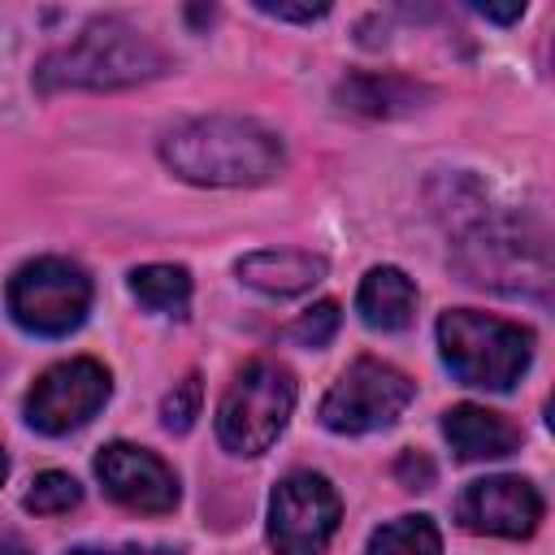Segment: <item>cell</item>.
<instances>
[{"label": "cell", "instance_id": "obj_1", "mask_svg": "<svg viewBox=\"0 0 555 555\" xmlns=\"http://www.w3.org/2000/svg\"><path fill=\"white\" fill-rule=\"evenodd\" d=\"M160 156L199 186H260L286 165L282 139L251 117H195L165 134Z\"/></svg>", "mask_w": 555, "mask_h": 555}, {"label": "cell", "instance_id": "obj_2", "mask_svg": "<svg viewBox=\"0 0 555 555\" xmlns=\"http://www.w3.org/2000/svg\"><path fill=\"white\" fill-rule=\"evenodd\" d=\"M169 56L143 30L121 17H95L78 30L74 43L48 52L35 69L39 91H117L147 78H160Z\"/></svg>", "mask_w": 555, "mask_h": 555}, {"label": "cell", "instance_id": "obj_3", "mask_svg": "<svg viewBox=\"0 0 555 555\" xmlns=\"http://www.w3.org/2000/svg\"><path fill=\"white\" fill-rule=\"evenodd\" d=\"M438 347L464 386L512 390L533 360V330L490 312L451 308L438 317Z\"/></svg>", "mask_w": 555, "mask_h": 555}, {"label": "cell", "instance_id": "obj_4", "mask_svg": "<svg viewBox=\"0 0 555 555\" xmlns=\"http://www.w3.org/2000/svg\"><path fill=\"white\" fill-rule=\"evenodd\" d=\"M295 412V377L278 360H251L217 403V438L234 455H264Z\"/></svg>", "mask_w": 555, "mask_h": 555}, {"label": "cell", "instance_id": "obj_5", "mask_svg": "<svg viewBox=\"0 0 555 555\" xmlns=\"http://www.w3.org/2000/svg\"><path fill=\"white\" fill-rule=\"evenodd\" d=\"M9 312L22 330L61 338L78 330L91 312V278L65 256L26 260L9 278Z\"/></svg>", "mask_w": 555, "mask_h": 555}, {"label": "cell", "instance_id": "obj_6", "mask_svg": "<svg viewBox=\"0 0 555 555\" xmlns=\"http://www.w3.org/2000/svg\"><path fill=\"white\" fill-rule=\"evenodd\" d=\"M416 386L386 360L360 356L343 369V377L321 399V425L334 434H373L403 416Z\"/></svg>", "mask_w": 555, "mask_h": 555}, {"label": "cell", "instance_id": "obj_7", "mask_svg": "<svg viewBox=\"0 0 555 555\" xmlns=\"http://www.w3.org/2000/svg\"><path fill=\"white\" fill-rule=\"evenodd\" d=\"M343 503L321 473H291L269 499V546L278 555H325Z\"/></svg>", "mask_w": 555, "mask_h": 555}, {"label": "cell", "instance_id": "obj_8", "mask_svg": "<svg viewBox=\"0 0 555 555\" xmlns=\"http://www.w3.org/2000/svg\"><path fill=\"white\" fill-rule=\"evenodd\" d=\"M113 382H108V369L91 356H78V360H61L52 364L26 395V421L30 429L39 434H69L78 425H87L104 399H108Z\"/></svg>", "mask_w": 555, "mask_h": 555}, {"label": "cell", "instance_id": "obj_9", "mask_svg": "<svg viewBox=\"0 0 555 555\" xmlns=\"http://www.w3.org/2000/svg\"><path fill=\"white\" fill-rule=\"evenodd\" d=\"M95 477L104 486V494L113 503H121L126 512H143V516H160L173 512L178 503V477L173 468L134 442H108L95 455Z\"/></svg>", "mask_w": 555, "mask_h": 555}, {"label": "cell", "instance_id": "obj_10", "mask_svg": "<svg viewBox=\"0 0 555 555\" xmlns=\"http://www.w3.org/2000/svg\"><path fill=\"white\" fill-rule=\"evenodd\" d=\"M455 516L468 533L529 538L542 520V494L525 477H507V473L503 477H481L460 494Z\"/></svg>", "mask_w": 555, "mask_h": 555}, {"label": "cell", "instance_id": "obj_11", "mask_svg": "<svg viewBox=\"0 0 555 555\" xmlns=\"http://www.w3.org/2000/svg\"><path fill=\"white\" fill-rule=\"evenodd\" d=\"M238 278L264 295H304L312 291L321 278H325V256L317 251H299V247H264V251H251L243 256L238 264Z\"/></svg>", "mask_w": 555, "mask_h": 555}, {"label": "cell", "instance_id": "obj_12", "mask_svg": "<svg viewBox=\"0 0 555 555\" xmlns=\"http://www.w3.org/2000/svg\"><path fill=\"white\" fill-rule=\"evenodd\" d=\"M442 434L451 442V451L473 464V460H503L516 451L520 434L490 408H477V403H455L447 416H442Z\"/></svg>", "mask_w": 555, "mask_h": 555}, {"label": "cell", "instance_id": "obj_13", "mask_svg": "<svg viewBox=\"0 0 555 555\" xmlns=\"http://www.w3.org/2000/svg\"><path fill=\"white\" fill-rule=\"evenodd\" d=\"M356 312L364 317V325L373 330H403L416 312V286L403 269L395 264H377L364 273L360 291H356Z\"/></svg>", "mask_w": 555, "mask_h": 555}, {"label": "cell", "instance_id": "obj_14", "mask_svg": "<svg viewBox=\"0 0 555 555\" xmlns=\"http://www.w3.org/2000/svg\"><path fill=\"white\" fill-rule=\"evenodd\" d=\"M338 100L343 108L351 113H369V117H395V113H408L416 108V100H425V87L408 82V78H382V74H356L338 87Z\"/></svg>", "mask_w": 555, "mask_h": 555}, {"label": "cell", "instance_id": "obj_15", "mask_svg": "<svg viewBox=\"0 0 555 555\" xmlns=\"http://www.w3.org/2000/svg\"><path fill=\"white\" fill-rule=\"evenodd\" d=\"M130 291L143 308L182 317L191 304V273L182 264H143L130 273Z\"/></svg>", "mask_w": 555, "mask_h": 555}, {"label": "cell", "instance_id": "obj_16", "mask_svg": "<svg viewBox=\"0 0 555 555\" xmlns=\"http://www.w3.org/2000/svg\"><path fill=\"white\" fill-rule=\"evenodd\" d=\"M364 555H442V538L429 516H399L373 529Z\"/></svg>", "mask_w": 555, "mask_h": 555}, {"label": "cell", "instance_id": "obj_17", "mask_svg": "<svg viewBox=\"0 0 555 555\" xmlns=\"http://www.w3.org/2000/svg\"><path fill=\"white\" fill-rule=\"evenodd\" d=\"M78 503H82V486L56 468L39 473L26 490V512H35V516H61V512H74Z\"/></svg>", "mask_w": 555, "mask_h": 555}, {"label": "cell", "instance_id": "obj_18", "mask_svg": "<svg viewBox=\"0 0 555 555\" xmlns=\"http://www.w3.org/2000/svg\"><path fill=\"white\" fill-rule=\"evenodd\" d=\"M199 403H204V382H199V373H186V377L165 395V403H160V425H165L169 434H186V429L195 425V416H199Z\"/></svg>", "mask_w": 555, "mask_h": 555}, {"label": "cell", "instance_id": "obj_19", "mask_svg": "<svg viewBox=\"0 0 555 555\" xmlns=\"http://www.w3.org/2000/svg\"><path fill=\"white\" fill-rule=\"evenodd\" d=\"M338 317H343L338 304L334 299H321L308 312H299V321L286 325V338L299 343V347H325L334 338V330H338Z\"/></svg>", "mask_w": 555, "mask_h": 555}, {"label": "cell", "instance_id": "obj_20", "mask_svg": "<svg viewBox=\"0 0 555 555\" xmlns=\"http://www.w3.org/2000/svg\"><path fill=\"white\" fill-rule=\"evenodd\" d=\"M395 477H399L408 490H429V486H434V464H429L421 451H403L399 464H395Z\"/></svg>", "mask_w": 555, "mask_h": 555}, {"label": "cell", "instance_id": "obj_21", "mask_svg": "<svg viewBox=\"0 0 555 555\" xmlns=\"http://www.w3.org/2000/svg\"><path fill=\"white\" fill-rule=\"evenodd\" d=\"M260 13H273V17H286V22H317L330 13V4H282V0H256Z\"/></svg>", "mask_w": 555, "mask_h": 555}, {"label": "cell", "instance_id": "obj_22", "mask_svg": "<svg viewBox=\"0 0 555 555\" xmlns=\"http://www.w3.org/2000/svg\"><path fill=\"white\" fill-rule=\"evenodd\" d=\"M477 13H481V17H494V22H516V17L525 13V4H507V9H499V4H477Z\"/></svg>", "mask_w": 555, "mask_h": 555}, {"label": "cell", "instance_id": "obj_23", "mask_svg": "<svg viewBox=\"0 0 555 555\" xmlns=\"http://www.w3.org/2000/svg\"><path fill=\"white\" fill-rule=\"evenodd\" d=\"M0 555H30L13 533H0Z\"/></svg>", "mask_w": 555, "mask_h": 555}, {"label": "cell", "instance_id": "obj_24", "mask_svg": "<svg viewBox=\"0 0 555 555\" xmlns=\"http://www.w3.org/2000/svg\"><path fill=\"white\" fill-rule=\"evenodd\" d=\"M9 477V455H4V447H0V481Z\"/></svg>", "mask_w": 555, "mask_h": 555}, {"label": "cell", "instance_id": "obj_25", "mask_svg": "<svg viewBox=\"0 0 555 555\" xmlns=\"http://www.w3.org/2000/svg\"><path fill=\"white\" fill-rule=\"evenodd\" d=\"M74 555H113V551H91V546H82V551H74ZM121 555H130V551H121Z\"/></svg>", "mask_w": 555, "mask_h": 555}]
</instances>
